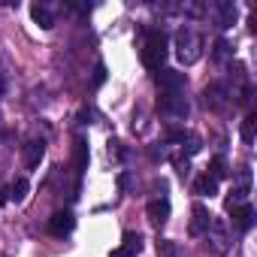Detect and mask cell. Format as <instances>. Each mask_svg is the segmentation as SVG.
Listing matches in <instances>:
<instances>
[{
    "mask_svg": "<svg viewBox=\"0 0 257 257\" xmlns=\"http://www.w3.org/2000/svg\"><path fill=\"white\" fill-rule=\"evenodd\" d=\"M200 55H203V37H200L194 28H182V31L176 34V58H179L185 67H191V64L200 61Z\"/></svg>",
    "mask_w": 257,
    "mask_h": 257,
    "instance_id": "6da1fadb",
    "label": "cell"
},
{
    "mask_svg": "<svg viewBox=\"0 0 257 257\" xmlns=\"http://www.w3.org/2000/svg\"><path fill=\"white\" fill-rule=\"evenodd\" d=\"M167 61V34L164 31H149L143 43V64L149 70H164Z\"/></svg>",
    "mask_w": 257,
    "mask_h": 257,
    "instance_id": "7a4b0ae2",
    "label": "cell"
},
{
    "mask_svg": "<svg viewBox=\"0 0 257 257\" xmlns=\"http://www.w3.org/2000/svg\"><path fill=\"white\" fill-rule=\"evenodd\" d=\"M206 239H209L212 254H227V248H230L227 221H224V218H212V221H209V227H206Z\"/></svg>",
    "mask_w": 257,
    "mask_h": 257,
    "instance_id": "3957f363",
    "label": "cell"
},
{
    "mask_svg": "<svg viewBox=\"0 0 257 257\" xmlns=\"http://www.w3.org/2000/svg\"><path fill=\"white\" fill-rule=\"evenodd\" d=\"M155 82L164 94H185V85H188L185 73H179V70H158Z\"/></svg>",
    "mask_w": 257,
    "mask_h": 257,
    "instance_id": "277c9868",
    "label": "cell"
},
{
    "mask_svg": "<svg viewBox=\"0 0 257 257\" xmlns=\"http://www.w3.org/2000/svg\"><path fill=\"white\" fill-rule=\"evenodd\" d=\"M203 100H206V106L212 109V112H224L230 103H233V94H230V88L227 85H209L206 91H203Z\"/></svg>",
    "mask_w": 257,
    "mask_h": 257,
    "instance_id": "5b68a950",
    "label": "cell"
},
{
    "mask_svg": "<svg viewBox=\"0 0 257 257\" xmlns=\"http://www.w3.org/2000/svg\"><path fill=\"white\" fill-rule=\"evenodd\" d=\"M158 109L167 118H185L188 115V100L182 94H161L158 97Z\"/></svg>",
    "mask_w": 257,
    "mask_h": 257,
    "instance_id": "8992f818",
    "label": "cell"
},
{
    "mask_svg": "<svg viewBox=\"0 0 257 257\" xmlns=\"http://www.w3.org/2000/svg\"><path fill=\"white\" fill-rule=\"evenodd\" d=\"M73 227H76L73 212H55L49 218V233L52 236H67V233H73Z\"/></svg>",
    "mask_w": 257,
    "mask_h": 257,
    "instance_id": "52a82bcc",
    "label": "cell"
},
{
    "mask_svg": "<svg viewBox=\"0 0 257 257\" xmlns=\"http://www.w3.org/2000/svg\"><path fill=\"white\" fill-rule=\"evenodd\" d=\"M146 215H149V221L152 224H167V218H170V200L167 197H158V200H152L149 206H146Z\"/></svg>",
    "mask_w": 257,
    "mask_h": 257,
    "instance_id": "ba28073f",
    "label": "cell"
},
{
    "mask_svg": "<svg viewBox=\"0 0 257 257\" xmlns=\"http://www.w3.org/2000/svg\"><path fill=\"white\" fill-rule=\"evenodd\" d=\"M209 221H212L209 209L203 203H194V209H191V236H203L206 227H209Z\"/></svg>",
    "mask_w": 257,
    "mask_h": 257,
    "instance_id": "9c48e42d",
    "label": "cell"
},
{
    "mask_svg": "<svg viewBox=\"0 0 257 257\" xmlns=\"http://www.w3.org/2000/svg\"><path fill=\"white\" fill-rule=\"evenodd\" d=\"M215 16H218V28H221V31L233 28V22H236V4L221 0V4H215Z\"/></svg>",
    "mask_w": 257,
    "mask_h": 257,
    "instance_id": "30bf717a",
    "label": "cell"
},
{
    "mask_svg": "<svg viewBox=\"0 0 257 257\" xmlns=\"http://www.w3.org/2000/svg\"><path fill=\"white\" fill-rule=\"evenodd\" d=\"M31 16H34V22H37L43 31H52V28H55V13L49 10V4H34V7H31Z\"/></svg>",
    "mask_w": 257,
    "mask_h": 257,
    "instance_id": "8fae6325",
    "label": "cell"
},
{
    "mask_svg": "<svg viewBox=\"0 0 257 257\" xmlns=\"http://www.w3.org/2000/svg\"><path fill=\"white\" fill-rule=\"evenodd\" d=\"M233 224H236L239 230H251V224H254V206H251V203L236 206V209H233Z\"/></svg>",
    "mask_w": 257,
    "mask_h": 257,
    "instance_id": "7c38bea8",
    "label": "cell"
},
{
    "mask_svg": "<svg viewBox=\"0 0 257 257\" xmlns=\"http://www.w3.org/2000/svg\"><path fill=\"white\" fill-rule=\"evenodd\" d=\"M43 155H46V143H43V140H34V143L25 146V164H28V167H37V164L43 161Z\"/></svg>",
    "mask_w": 257,
    "mask_h": 257,
    "instance_id": "4fadbf2b",
    "label": "cell"
},
{
    "mask_svg": "<svg viewBox=\"0 0 257 257\" xmlns=\"http://www.w3.org/2000/svg\"><path fill=\"white\" fill-rule=\"evenodd\" d=\"M194 191L200 194V197H215L218 194V182L209 176V173H203L200 179H197V185H194Z\"/></svg>",
    "mask_w": 257,
    "mask_h": 257,
    "instance_id": "5bb4252c",
    "label": "cell"
},
{
    "mask_svg": "<svg viewBox=\"0 0 257 257\" xmlns=\"http://www.w3.org/2000/svg\"><path fill=\"white\" fill-rule=\"evenodd\" d=\"M121 248H124L127 254H134V257H137V254L143 251V233L127 230V233H124V245H121Z\"/></svg>",
    "mask_w": 257,
    "mask_h": 257,
    "instance_id": "9a60e30c",
    "label": "cell"
},
{
    "mask_svg": "<svg viewBox=\"0 0 257 257\" xmlns=\"http://www.w3.org/2000/svg\"><path fill=\"white\" fill-rule=\"evenodd\" d=\"M28 191H31L28 179H16V182L10 185V191H7V194H10V200H13V203H22V200L28 197Z\"/></svg>",
    "mask_w": 257,
    "mask_h": 257,
    "instance_id": "2e32d148",
    "label": "cell"
},
{
    "mask_svg": "<svg viewBox=\"0 0 257 257\" xmlns=\"http://www.w3.org/2000/svg\"><path fill=\"white\" fill-rule=\"evenodd\" d=\"M254 134H257V115H254V112H248V115H245V121H242V140L251 146V143H254Z\"/></svg>",
    "mask_w": 257,
    "mask_h": 257,
    "instance_id": "e0dca14e",
    "label": "cell"
},
{
    "mask_svg": "<svg viewBox=\"0 0 257 257\" xmlns=\"http://www.w3.org/2000/svg\"><path fill=\"white\" fill-rule=\"evenodd\" d=\"M76 170L82 173V170H88V143L79 137L76 140Z\"/></svg>",
    "mask_w": 257,
    "mask_h": 257,
    "instance_id": "ac0fdd59",
    "label": "cell"
},
{
    "mask_svg": "<svg viewBox=\"0 0 257 257\" xmlns=\"http://www.w3.org/2000/svg\"><path fill=\"white\" fill-rule=\"evenodd\" d=\"M158 251H161V257H188L176 242H170V239H161L158 242Z\"/></svg>",
    "mask_w": 257,
    "mask_h": 257,
    "instance_id": "d6986e66",
    "label": "cell"
},
{
    "mask_svg": "<svg viewBox=\"0 0 257 257\" xmlns=\"http://www.w3.org/2000/svg\"><path fill=\"white\" fill-rule=\"evenodd\" d=\"M182 149H185V155H197V152L203 149V143H200L197 134H185V137H182Z\"/></svg>",
    "mask_w": 257,
    "mask_h": 257,
    "instance_id": "ffe728a7",
    "label": "cell"
},
{
    "mask_svg": "<svg viewBox=\"0 0 257 257\" xmlns=\"http://www.w3.org/2000/svg\"><path fill=\"white\" fill-rule=\"evenodd\" d=\"M209 170H212V173H209V176H212V179H215V182H218V179H227V176H230V170H227V161H224V158H215V161H212V167H209Z\"/></svg>",
    "mask_w": 257,
    "mask_h": 257,
    "instance_id": "44dd1931",
    "label": "cell"
},
{
    "mask_svg": "<svg viewBox=\"0 0 257 257\" xmlns=\"http://www.w3.org/2000/svg\"><path fill=\"white\" fill-rule=\"evenodd\" d=\"M215 58H218V61H230V58H233V46H230L227 40H218V43H215Z\"/></svg>",
    "mask_w": 257,
    "mask_h": 257,
    "instance_id": "7402d4cb",
    "label": "cell"
},
{
    "mask_svg": "<svg viewBox=\"0 0 257 257\" xmlns=\"http://www.w3.org/2000/svg\"><path fill=\"white\" fill-rule=\"evenodd\" d=\"M176 170H179L182 179H188V176H191V164H188V158H185V161H176Z\"/></svg>",
    "mask_w": 257,
    "mask_h": 257,
    "instance_id": "603a6c76",
    "label": "cell"
},
{
    "mask_svg": "<svg viewBox=\"0 0 257 257\" xmlns=\"http://www.w3.org/2000/svg\"><path fill=\"white\" fill-rule=\"evenodd\" d=\"M103 82H106V67L97 64V70H94V85H103Z\"/></svg>",
    "mask_w": 257,
    "mask_h": 257,
    "instance_id": "cb8c5ba5",
    "label": "cell"
},
{
    "mask_svg": "<svg viewBox=\"0 0 257 257\" xmlns=\"http://www.w3.org/2000/svg\"><path fill=\"white\" fill-rule=\"evenodd\" d=\"M109 158H124V149H121V143H109Z\"/></svg>",
    "mask_w": 257,
    "mask_h": 257,
    "instance_id": "d4e9b609",
    "label": "cell"
},
{
    "mask_svg": "<svg viewBox=\"0 0 257 257\" xmlns=\"http://www.w3.org/2000/svg\"><path fill=\"white\" fill-rule=\"evenodd\" d=\"M127 185H131V176L121 173V176H118V188H121V191H127Z\"/></svg>",
    "mask_w": 257,
    "mask_h": 257,
    "instance_id": "484cf974",
    "label": "cell"
},
{
    "mask_svg": "<svg viewBox=\"0 0 257 257\" xmlns=\"http://www.w3.org/2000/svg\"><path fill=\"white\" fill-rule=\"evenodd\" d=\"M109 257H134V254H127V251H124V248H115V251H112V254H109Z\"/></svg>",
    "mask_w": 257,
    "mask_h": 257,
    "instance_id": "4316f807",
    "label": "cell"
},
{
    "mask_svg": "<svg viewBox=\"0 0 257 257\" xmlns=\"http://www.w3.org/2000/svg\"><path fill=\"white\" fill-rule=\"evenodd\" d=\"M7 200H10V194H7V191H0V206H4Z\"/></svg>",
    "mask_w": 257,
    "mask_h": 257,
    "instance_id": "83f0119b",
    "label": "cell"
}]
</instances>
